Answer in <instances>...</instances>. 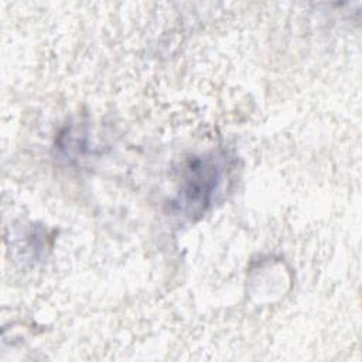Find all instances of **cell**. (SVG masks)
Listing matches in <instances>:
<instances>
[{
  "instance_id": "cell-1",
  "label": "cell",
  "mask_w": 362,
  "mask_h": 362,
  "mask_svg": "<svg viewBox=\"0 0 362 362\" xmlns=\"http://www.w3.org/2000/svg\"><path fill=\"white\" fill-rule=\"evenodd\" d=\"M216 180V167L211 163L198 161L195 165H191L189 175L185 182V198L191 202H206L208 195L212 192Z\"/></svg>"
}]
</instances>
